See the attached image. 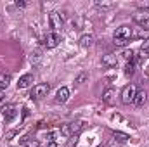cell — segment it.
Returning a JSON list of instances; mask_svg holds the SVG:
<instances>
[{
    "label": "cell",
    "instance_id": "8992f818",
    "mask_svg": "<svg viewBox=\"0 0 149 147\" xmlns=\"http://www.w3.org/2000/svg\"><path fill=\"white\" fill-rule=\"evenodd\" d=\"M49 24L54 31H57L61 26H63V16L59 12H50L49 14Z\"/></svg>",
    "mask_w": 149,
    "mask_h": 147
},
{
    "label": "cell",
    "instance_id": "e0dca14e",
    "mask_svg": "<svg viewBox=\"0 0 149 147\" xmlns=\"http://www.w3.org/2000/svg\"><path fill=\"white\" fill-rule=\"evenodd\" d=\"M113 137H114V140H118V142H127V140L130 139L127 133H121V132H113Z\"/></svg>",
    "mask_w": 149,
    "mask_h": 147
},
{
    "label": "cell",
    "instance_id": "7c38bea8",
    "mask_svg": "<svg viewBox=\"0 0 149 147\" xmlns=\"http://www.w3.org/2000/svg\"><path fill=\"white\" fill-rule=\"evenodd\" d=\"M31 83H33V74L26 73V74H23V76L19 78V81H17V88H26V87H30Z\"/></svg>",
    "mask_w": 149,
    "mask_h": 147
},
{
    "label": "cell",
    "instance_id": "30bf717a",
    "mask_svg": "<svg viewBox=\"0 0 149 147\" xmlns=\"http://www.w3.org/2000/svg\"><path fill=\"white\" fill-rule=\"evenodd\" d=\"M102 64L106 68H116V64H118L116 54H106V55H102Z\"/></svg>",
    "mask_w": 149,
    "mask_h": 147
},
{
    "label": "cell",
    "instance_id": "9a60e30c",
    "mask_svg": "<svg viewBox=\"0 0 149 147\" xmlns=\"http://www.w3.org/2000/svg\"><path fill=\"white\" fill-rule=\"evenodd\" d=\"M14 116H16V107H14V106H7V107H3V118H5V121L14 119Z\"/></svg>",
    "mask_w": 149,
    "mask_h": 147
},
{
    "label": "cell",
    "instance_id": "d4e9b609",
    "mask_svg": "<svg viewBox=\"0 0 149 147\" xmlns=\"http://www.w3.org/2000/svg\"><path fill=\"white\" fill-rule=\"evenodd\" d=\"M95 3H97L99 7H114V2H101V0H99V2H95Z\"/></svg>",
    "mask_w": 149,
    "mask_h": 147
},
{
    "label": "cell",
    "instance_id": "d6986e66",
    "mask_svg": "<svg viewBox=\"0 0 149 147\" xmlns=\"http://www.w3.org/2000/svg\"><path fill=\"white\" fill-rule=\"evenodd\" d=\"M87 80H88V73L83 71V73H80L76 78H74V83H76V85H81V83H85Z\"/></svg>",
    "mask_w": 149,
    "mask_h": 147
},
{
    "label": "cell",
    "instance_id": "4dcf8cb0",
    "mask_svg": "<svg viewBox=\"0 0 149 147\" xmlns=\"http://www.w3.org/2000/svg\"><path fill=\"white\" fill-rule=\"evenodd\" d=\"M97 147H102V146H97Z\"/></svg>",
    "mask_w": 149,
    "mask_h": 147
},
{
    "label": "cell",
    "instance_id": "2e32d148",
    "mask_svg": "<svg viewBox=\"0 0 149 147\" xmlns=\"http://www.w3.org/2000/svg\"><path fill=\"white\" fill-rule=\"evenodd\" d=\"M59 133L70 139V137L73 135V130H71V125H70V123H64V125H61V130H59Z\"/></svg>",
    "mask_w": 149,
    "mask_h": 147
},
{
    "label": "cell",
    "instance_id": "4316f807",
    "mask_svg": "<svg viewBox=\"0 0 149 147\" xmlns=\"http://www.w3.org/2000/svg\"><path fill=\"white\" fill-rule=\"evenodd\" d=\"M16 133H17V132H16V130H10V132H9V133H7V135H5V140H10V139H12V137H14V135H16Z\"/></svg>",
    "mask_w": 149,
    "mask_h": 147
},
{
    "label": "cell",
    "instance_id": "8fae6325",
    "mask_svg": "<svg viewBox=\"0 0 149 147\" xmlns=\"http://www.w3.org/2000/svg\"><path fill=\"white\" fill-rule=\"evenodd\" d=\"M68 99H70V90H68L66 87H61V88L57 90V94H56V101H57L59 104H64Z\"/></svg>",
    "mask_w": 149,
    "mask_h": 147
},
{
    "label": "cell",
    "instance_id": "3957f363",
    "mask_svg": "<svg viewBox=\"0 0 149 147\" xmlns=\"http://www.w3.org/2000/svg\"><path fill=\"white\" fill-rule=\"evenodd\" d=\"M132 33H134V28H130V26L123 24V26L116 28V31H114L113 38H118V40H125V42H128V40L132 38Z\"/></svg>",
    "mask_w": 149,
    "mask_h": 147
},
{
    "label": "cell",
    "instance_id": "5b68a950",
    "mask_svg": "<svg viewBox=\"0 0 149 147\" xmlns=\"http://www.w3.org/2000/svg\"><path fill=\"white\" fill-rule=\"evenodd\" d=\"M132 19L139 24H144L149 21V7H142V9H137L134 14H132Z\"/></svg>",
    "mask_w": 149,
    "mask_h": 147
},
{
    "label": "cell",
    "instance_id": "9c48e42d",
    "mask_svg": "<svg viewBox=\"0 0 149 147\" xmlns=\"http://www.w3.org/2000/svg\"><path fill=\"white\" fill-rule=\"evenodd\" d=\"M94 35L92 33H87V35H81L80 40H78V43H80V47H83V49H88V47H92L94 45Z\"/></svg>",
    "mask_w": 149,
    "mask_h": 147
},
{
    "label": "cell",
    "instance_id": "ffe728a7",
    "mask_svg": "<svg viewBox=\"0 0 149 147\" xmlns=\"http://www.w3.org/2000/svg\"><path fill=\"white\" fill-rule=\"evenodd\" d=\"M123 57H125V61H128V62H134V57H135V52L130 49V50H125L123 54H121Z\"/></svg>",
    "mask_w": 149,
    "mask_h": 147
},
{
    "label": "cell",
    "instance_id": "83f0119b",
    "mask_svg": "<svg viewBox=\"0 0 149 147\" xmlns=\"http://www.w3.org/2000/svg\"><path fill=\"white\" fill-rule=\"evenodd\" d=\"M26 5V2H23V0H17L16 2V7H24Z\"/></svg>",
    "mask_w": 149,
    "mask_h": 147
},
{
    "label": "cell",
    "instance_id": "44dd1931",
    "mask_svg": "<svg viewBox=\"0 0 149 147\" xmlns=\"http://www.w3.org/2000/svg\"><path fill=\"white\" fill-rule=\"evenodd\" d=\"M148 30H139V31H134L132 38H148Z\"/></svg>",
    "mask_w": 149,
    "mask_h": 147
},
{
    "label": "cell",
    "instance_id": "7a4b0ae2",
    "mask_svg": "<svg viewBox=\"0 0 149 147\" xmlns=\"http://www.w3.org/2000/svg\"><path fill=\"white\" fill-rule=\"evenodd\" d=\"M49 90H50L49 83H38V85H35L31 88V99H43V97H47Z\"/></svg>",
    "mask_w": 149,
    "mask_h": 147
},
{
    "label": "cell",
    "instance_id": "52a82bcc",
    "mask_svg": "<svg viewBox=\"0 0 149 147\" xmlns=\"http://www.w3.org/2000/svg\"><path fill=\"white\" fill-rule=\"evenodd\" d=\"M102 101H104L108 106H113V104H114V101H116V92H114V88H106V90L102 92Z\"/></svg>",
    "mask_w": 149,
    "mask_h": 147
},
{
    "label": "cell",
    "instance_id": "484cf974",
    "mask_svg": "<svg viewBox=\"0 0 149 147\" xmlns=\"http://www.w3.org/2000/svg\"><path fill=\"white\" fill-rule=\"evenodd\" d=\"M59 135V132H50V133H47V139L50 140V142H54L56 140V137Z\"/></svg>",
    "mask_w": 149,
    "mask_h": 147
},
{
    "label": "cell",
    "instance_id": "cb8c5ba5",
    "mask_svg": "<svg viewBox=\"0 0 149 147\" xmlns=\"http://www.w3.org/2000/svg\"><path fill=\"white\" fill-rule=\"evenodd\" d=\"M76 144H78V133H74V135L70 137V140H68V147H74Z\"/></svg>",
    "mask_w": 149,
    "mask_h": 147
},
{
    "label": "cell",
    "instance_id": "f1b7e54d",
    "mask_svg": "<svg viewBox=\"0 0 149 147\" xmlns=\"http://www.w3.org/2000/svg\"><path fill=\"white\" fill-rule=\"evenodd\" d=\"M47 147H57V144H56V142H50V144H49Z\"/></svg>",
    "mask_w": 149,
    "mask_h": 147
},
{
    "label": "cell",
    "instance_id": "f546056e",
    "mask_svg": "<svg viewBox=\"0 0 149 147\" xmlns=\"http://www.w3.org/2000/svg\"><path fill=\"white\" fill-rule=\"evenodd\" d=\"M3 95H5V94H3V92L0 90V102H2V99H3Z\"/></svg>",
    "mask_w": 149,
    "mask_h": 147
},
{
    "label": "cell",
    "instance_id": "6da1fadb",
    "mask_svg": "<svg viewBox=\"0 0 149 147\" xmlns=\"http://www.w3.org/2000/svg\"><path fill=\"white\" fill-rule=\"evenodd\" d=\"M135 94H137L135 85H132V83H130V85L123 87V90H121V102H123V104H130V102H134Z\"/></svg>",
    "mask_w": 149,
    "mask_h": 147
},
{
    "label": "cell",
    "instance_id": "277c9868",
    "mask_svg": "<svg viewBox=\"0 0 149 147\" xmlns=\"http://www.w3.org/2000/svg\"><path fill=\"white\" fill-rule=\"evenodd\" d=\"M59 42H61V35L57 31H50V33H47V37L43 38V45L47 49H56L59 45Z\"/></svg>",
    "mask_w": 149,
    "mask_h": 147
},
{
    "label": "cell",
    "instance_id": "4fadbf2b",
    "mask_svg": "<svg viewBox=\"0 0 149 147\" xmlns=\"http://www.w3.org/2000/svg\"><path fill=\"white\" fill-rule=\"evenodd\" d=\"M42 50L37 49V50H33L31 54H30V62H31V66H38L40 64V61H42Z\"/></svg>",
    "mask_w": 149,
    "mask_h": 147
},
{
    "label": "cell",
    "instance_id": "ba28073f",
    "mask_svg": "<svg viewBox=\"0 0 149 147\" xmlns=\"http://www.w3.org/2000/svg\"><path fill=\"white\" fill-rule=\"evenodd\" d=\"M146 102H148V92H146V90H137L135 99H134V104H135L137 107H142Z\"/></svg>",
    "mask_w": 149,
    "mask_h": 147
},
{
    "label": "cell",
    "instance_id": "5bb4252c",
    "mask_svg": "<svg viewBox=\"0 0 149 147\" xmlns=\"http://www.w3.org/2000/svg\"><path fill=\"white\" fill-rule=\"evenodd\" d=\"M10 81H12V74L10 73H0V87L2 88H7Z\"/></svg>",
    "mask_w": 149,
    "mask_h": 147
},
{
    "label": "cell",
    "instance_id": "ac0fdd59",
    "mask_svg": "<svg viewBox=\"0 0 149 147\" xmlns=\"http://www.w3.org/2000/svg\"><path fill=\"white\" fill-rule=\"evenodd\" d=\"M141 59H148L149 57V42H144V45H142V49H141Z\"/></svg>",
    "mask_w": 149,
    "mask_h": 147
},
{
    "label": "cell",
    "instance_id": "7402d4cb",
    "mask_svg": "<svg viewBox=\"0 0 149 147\" xmlns=\"http://www.w3.org/2000/svg\"><path fill=\"white\" fill-rule=\"evenodd\" d=\"M134 73H135V66H134V62H128V64L125 66V74H127V76H132Z\"/></svg>",
    "mask_w": 149,
    "mask_h": 147
},
{
    "label": "cell",
    "instance_id": "603a6c76",
    "mask_svg": "<svg viewBox=\"0 0 149 147\" xmlns=\"http://www.w3.org/2000/svg\"><path fill=\"white\" fill-rule=\"evenodd\" d=\"M70 125H71V130H73V135H74V132L78 133V132H80V130L83 128V123H81V121H76V123H70Z\"/></svg>",
    "mask_w": 149,
    "mask_h": 147
}]
</instances>
